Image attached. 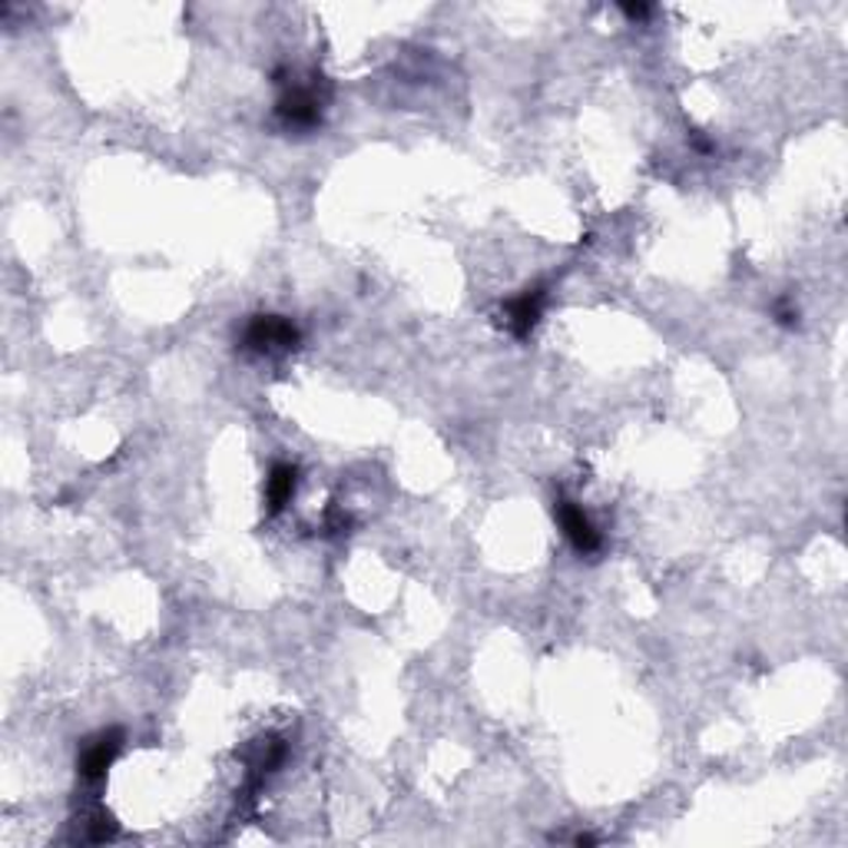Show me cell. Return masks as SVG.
<instances>
[{
	"label": "cell",
	"instance_id": "8992f818",
	"mask_svg": "<svg viewBox=\"0 0 848 848\" xmlns=\"http://www.w3.org/2000/svg\"><path fill=\"white\" fill-rule=\"evenodd\" d=\"M295 488H299V467L289 464V461L272 464V471H269V477H266V501H269V511L279 514V511L292 501Z\"/></svg>",
	"mask_w": 848,
	"mask_h": 848
},
{
	"label": "cell",
	"instance_id": "277c9868",
	"mask_svg": "<svg viewBox=\"0 0 848 848\" xmlns=\"http://www.w3.org/2000/svg\"><path fill=\"white\" fill-rule=\"evenodd\" d=\"M119 746H124V733L119 730H109V733H100L96 740H90L80 753V776L96 782L106 776V769L113 766V759L119 756Z\"/></svg>",
	"mask_w": 848,
	"mask_h": 848
},
{
	"label": "cell",
	"instance_id": "6da1fadb",
	"mask_svg": "<svg viewBox=\"0 0 848 848\" xmlns=\"http://www.w3.org/2000/svg\"><path fill=\"white\" fill-rule=\"evenodd\" d=\"M299 328L282 315H256L242 332V351L249 355H279L299 348Z\"/></svg>",
	"mask_w": 848,
	"mask_h": 848
},
{
	"label": "cell",
	"instance_id": "5b68a950",
	"mask_svg": "<svg viewBox=\"0 0 848 848\" xmlns=\"http://www.w3.org/2000/svg\"><path fill=\"white\" fill-rule=\"evenodd\" d=\"M544 302H547V292H544V286H534V289H527L524 295H518V299L508 305V328H511L518 338L531 335V328L541 322Z\"/></svg>",
	"mask_w": 848,
	"mask_h": 848
},
{
	"label": "cell",
	"instance_id": "52a82bcc",
	"mask_svg": "<svg viewBox=\"0 0 848 848\" xmlns=\"http://www.w3.org/2000/svg\"><path fill=\"white\" fill-rule=\"evenodd\" d=\"M624 14H627V18H634V21H643V18H650V14H653V8H647V4H627V8H624Z\"/></svg>",
	"mask_w": 848,
	"mask_h": 848
},
{
	"label": "cell",
	"instance_id": "3957f363",
	"mask_svg": "<svg viewBox=\"0 0 848 848\" xmlns=\"http://www.w3.org/2000/svg\"><path fill=\"white\" fill-rule=\"evenodd\" d=\"M279 119L289 130H312L322 124V100L312 86H299L289 83V90L282 93L279 106H276Z\"/></svg>",
	"mask_w": 848,
	"mask_h": 848
},
{
	"label": "cell",
	"instance_id": "7a4b0ae2",
	"mask_svg": "<svg viewBox=\"0 0 848 848\" xmlns=\"http://www.w3.org/2000/svg\"><path fill=\"white\" fill-rule=\"evenodd\" d=\"M554 514H557V524L564 531V537L570 541V547L577 554H596L603 547V537L600 531L593 527V521L583 514V508H577V501H570L567 495H557V504H554Z\"/></svg>",
	"mask_w": 848,
	"mask_h": 848
}]
</instances>
